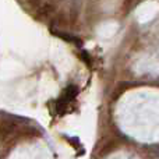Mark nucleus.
I'll return each instance as SVG.
<instances>
[{
  "label": "nucleus",
  "mask_w": 159,
  "mask_h": 159,
  "mask_svg": "<svg viewBox=\"0 0 159 159\" xmlns=\"http://www.w3.org/2000/svg\"><path fill=\"white\" fill-rule=\"evenodd\" d=\"M77 92H78V88H77V85H74V84H70L69 87L64 89V92L61 93V96L57 99V102H56V109H57L59 113H63L64 110H66V107L75 99Z\"/></svg>",
  "instance_id": "1"
},
{
  "label": "nucleus",
  "mask_w": 159,
  "mask_h": 159,
  "mask_svg": "<svg viewBox=\"0 0 159 159\" xmlns=\"http://www.w3.org/2000/svg\"><path fill=\"white\" fill-rule=\"evenodd\" d=\"M52 34H53L55 36H59V38L64 39L66 42H70V43L77 45V46H81V45H82V41L78 38V36L70 35V34H67V32H60V31H55V30H52Z\"/></svg>",
  "instance_id": "2"
}]
</instances>
